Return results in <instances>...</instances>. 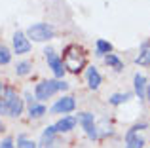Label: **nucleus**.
<instances>
[{"instance_id": "obj_1", "label": "nucleus", "mask_w": 150, "mask_h": 148, "mask_svg": "<svg viewBox=\"0 0 150 148\" xmlns=\"http://www.w3.org/2000/svg\"><path fill=\"white\" fill-rule=\"evenodd\" d=\"M61 63L65 67V70L72 72V74H80L88 65V53L84 51V48L78 44H69L63 49V57Z\"/></svg>"}, {"instance_id": "obj_2", "label": "nucleus", "mask_w": 150, "mask_h": 148, "mask_svg": "<svg viewBox=\"0 0 150 148\" xmlns=\"http://www.w3.org/2000/svg\"><path fill=\"white\" fill-rule=\"evenodd\" d=\"M27 38L33 42H48L55 36V30L53 27L48 25V23H34L27 29Z\"/></svg>"}, {"instance_id": "obj_3", "label": "nucleus", "mask_w": 150, "mask_h": 148, "mask_svg": "<svg viewBox=\"0 0 150 148\" xmlns=\"http://www.w3.org/2000/svg\"><path fill=\"white\" fill-rule=\"evenodd\" d=\"M57 91H59V80H42L40 84H36L34 97L38 101H46L51 95H55Z\"/></svg>"}, {"instance_id": "obj_4", "label": "nucleus", "mask_w": 150, "mask_h": 148, "mask_svg": "<svg viewBox=\"0 0 150 148\" xmlns=\"http://www.w3.org/2000/svg\"><path fill=\"white\" fill-rule=\"evenodd\" d=\"M76 122L84 127L86 135H88L89 139L95 141V139L99 137V131H97V125H95V116H93L91 112H80L78 118H76Z\"/></svg>"}, {"instance_id": "obj_5", "label": "nucleus", "mask_w": 150, "mask_h": 148, "mask_svg": "<svg viewBox=\"0 0 150 148\" xmlns=\"http://www.w3.org/2000/svg\"><path fill=\"white\" fill-rule=\"evenodd\" d=\"M44 55H46V61H48L50 68L55 74V78H63V74H65L67 70H65V67H63V63H61V57H57L55 49L53 48H46L44 49Z\"/></svg>"}, {"instance_id": "obj_6", "label": "nucleus", "mask_w": 150, "mask_h": 148, "mask_svg": "<svg viewBox=\"0 0 150 148\" xmlns=\"http://www.w3.org/2000/svg\"><path fill=\"white\" fill-rule=\"evenodd\" d=\"M13 51L17 55H25L30 51V40L23 30H15L13 32Z\"/></svg>"}, {"instance_id": "obj_7", "label": "nucleus", "mask_w": 150, "mask_h": 148, "mask_svg": "<svg viewBox=\"0 0 150 148\" xmlns=\"http://www.w3.org/2000/svg\"><path fill=\"white\" fill-rule=\"evenodd\" d=\"M74 108H76L74 97L67 95V97H61V99L51 106V112H53V114H70V112H74Z\"/></svg>"}, {"instance_id": "obj_8", "label": "nucleus", "mask_w": 150, "mask_h": 148, "mask_svg": "<svg viewBox=\"0 0 150 148\" xmlns=\"http://www.w3.org/2000/svg\"><path fill=\"white\" fill-rule=\"evenodd\" d=\"M76 118L74 116H63L61 120H59L57 123H55V133H69V131H72L74 127H76Z\"/></svg>"}, {"instance_id": "obj_9", "label": "nucleus", "mask_w": 150, "mask_h": 148, "mask_svg": "<svg viewBox=\"0 0 150 148\" xmlns=\"http://www.w3.org/2000/svg\"><path fill=\"white\" fill-rule=\"evenodd\" d=\"M133 87H135V95L139 97L141 101L146 99V78H144L143 74L137 72L135 76H133Z\"/></svg>"}, {"instance_id": "obj_10", "label": "nucleus", "mask_w": 150, "mask_h": 148, "mask_svg": "<svg viewBox=\"0 0 150 148\" xmlns=\"http://www.w3.org/2000/svg\"><path fill=\"white\" fill-rule=\"evenodd\" d=\"M135 63L141 67H150V40L143 42L139 48V55L135 57Z\"/></svg>"}, {"instance_id": "obj_11", "label": "nucleus", "mask_w": 150, "mask_h": 148, "mask_svg": "<svg viewBox=\"0 0 150 148\" xmlns=\"http://www.w3.org/2000/svg\"><path fill=\"white\" fill-rule=\"evenodd\" d=\"M55 127L50 125L44 129V133H42V139L40 142H38V148H53V142H55Z\"/></svg>"}, {"instance_id": "obj_12", "label": "nucleus", "mask_w": 150, "mask_h": 148, "mask_svg": "<svg viewBox=\"0 0 150 148\" xmlns=\"http://www.w3.org/2000/svg\"><path fill=\"white\" fill-rule=\"evenodd\" d=\"M23 108H25V104H23V99L17 95L10 104H8V116H10V118H19V116L23 114Z\"/></svg>"}, {"instance_id": "obj_13", "label": "nucleus", "mask_w": 150, "mask_h": 148, "mask_svg": "<svg viewBox=\"0 0 150 148\" xmlns=\"http://www.w3.org/2000/svg\"><path fill=\"white\" fill-rule=\"evenodd\" d=\"M88 85H89V89H99V85H101V82H103V78H101V74L99 70H97L95 67H88Z\"/></svg>"}, {"instance_id": "obj_14", "label": "nucleus", "mask_w": 150, "mask_h": 148, "mask_svg": "<svg viewBox=\"0 0 150 148\" xmlns=\"http://www.w3.org/2000/svg\"><path fill=\"white\" fill-rule=\"evenodd\" d=\"M108 53H112V44L99 38L97 44H95V55L97 57H103V55H108Z\"/></svg>"}, {"instance_id": "obj_15", "label": "nucleus", "mask_w": 150, "mask_h": 148, "mask_svg": "<svg viewBox=\"0 0 150 148\" xmlns=\"http://www.w3.org/2000/svg\"><path fill=\"white\" fill-rule=\"evenodd\" d=\"M44 114H46V106H44V104H40V103L29 104V116H30V120H38V118H42Z\"/></svg>"}, {"instance_id": "obj_16", "label": "nucleus", "mask_w": 150, "mask_h": 148, "mask_svg": "<svg viewBox=\"0 0 150 148\" xmlns=\"http://www.w3.org/2000/svg\"><path fill=\"white\" fill-rule=\"evenodd\" d=\"M105 63L108 65L110 68H114L116 72L124 70V63H122V61L118 59V55H114V53H108V55H105Z\"/></svg>"}, {"instance_id": "obj_17", "label": "nucleus", "mask_w": 150, "mask_h": 148, "mask_svg": "<svg viewBox=\"0 0 150 148\" xmlns=\"http://www.w3.org/2000/svg\"><path fill=\"white\" fill-rule=\"evenodd\" d=\"M143 146H144V139L139 137V135L125 139V148H143Z\"/></svg>"}, {"instance_id": "obj_18", "label": "nucleus", "mask_w": 150, "mask_h": 148, "mask_svg": "<svg viewBox=\"0 0 150 148\" xmlns=\"http://www.w3.org/2000/svg\"><path fill=\"white\" fill-rule=\"evenodd\" d=\"M30 68H33V65H30L29 61H21V63L15 65V74H17V76H27V74L30 72Z\"/></svg>"}, {"instance_id": "obj_19", "label": "nucleus", "mask_w": 150, "mask_h": 148, "mask_svg": "<svg viewBox=\"0 0 150 148\" xmlns=\"http://www.w3.org/2000/svg\"><path fill=\"white\" fill-rule=\"evenodd\" d=\"M129 97H131V93H114V95L108 99V103H110V104H114V106H118V104L125 103Z\"/></svg>"}, {"instance_id": "obj_20", "label": "nucleus", "mask_w": 150, "mask_h": 148, "mask_svg": "<svg viewBox=\"0 0 150 148\" xmlns=\"http://www.w3.org/2000/svg\"><path fill=\"white\" fill-rule=\"evenodd\" d=\"M10 61H11L10 48H8V46H4V44H0V67H2V65H8Z\"/></svg>"}, {"instance_id": "obj_21", "label": "nucleus", "mask_w": 150, "mask_h": 148, "mask_svg": "<svg viewBox=\"0 0 150 148\" xmlns=\"http://www.w3.org/2000/svg\"><path fill=\"white\" fill-rule=\"evenodd\" d=\"M17 148H38V144L34 141H30V139H27L25 135H19L17 137Z\"/></svg>"}, {"instance_id": "obj_22", "label": "nucleus", "mask_w": 150, "mask_h": 148, "mask_svg": "<svg viewBox=\"0 0 150 148\" xmlns=\"http://www.w3.org/2000/svg\"><path fill=\"white\" fill-rule=\"evenodd\" d=\"M0 148H15V144H13V139H11V137L2 139V141H0Z\"/></svg>"}, {"instance_id": "obj_23", "label": "nucleus", "mask_w": 150, "mask_h": 148, "mask_svg": "<svg viewBox=\"0 0 150 148\" xmlns=\"http://www.w3.org/2000/svg\"><path fill=\"white\" fill-rule=\"evenodd\" d=\"M67 89H69V84L63 82V80H59V91H67Z\"/></svg>"}, {"instance_id": "obj_24", "label": "nucleus", "mask_w": 150, "mask_h": 148, "mask_svg": "<svg viewBox=\"0 0 150 148\" xmlns=\"http://www.w3.org/2000/svg\"><path fill=\"white\" fill-rule=\"evenodd\" d=\"M0 114H6V106H4L2 101H0Z\"/></svg>"}, {"instance_id": "obj_25", "label": "nucleus", "mask_w": 150, "mask_h": 148, "mask_svg": "<svg viewBox=\"0 0 150 148\" xmlns=\"http://www.w3.org/2000/svg\"><path fill=\"white\" fill-rule=\"evenodd\" d=\"M146 99L150 101V85H146Z\"/></svg>"}, {"instance_id": "obj_26", "label": "nucleus", "mask_w": 150, "mask_h": 148, "mask_svg": "<svg viewBox=\"0 0 150 148\" xmlns=\"http://www.w3.org/2000/svg\"><path fill=\"white\" fill-rule=\"evenodd\" d=\"M2 93H4V84H0V97H2Z\"/></svg>"}, {"instance_id": "obj_27", "label": "nucleus", "mask_w": 150, "mask_h": 148, "mask_svg": "<svg viewBox=\"0 0 150 148\" xmlns=\"http://www.w3.org/2000/svg\"><path fill=\"white\" fill-rule=\"evenodd\" d=\"M2 131H4V123L0 122V133H2Z\"/></svg>"}]
</instances>
